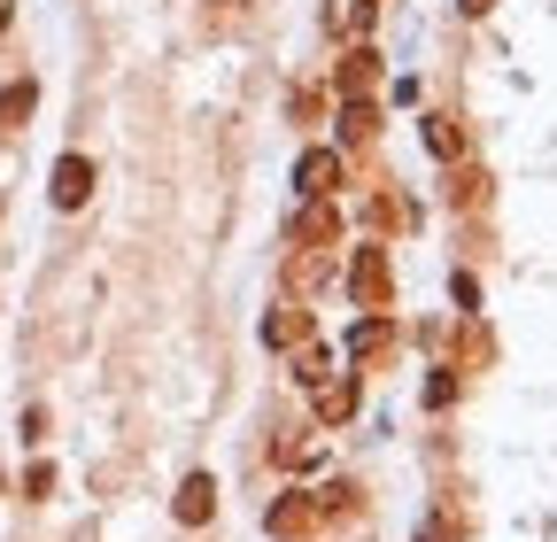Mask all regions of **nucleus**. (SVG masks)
Listing matches in <instances>:
<instances>
[{
	"mask_svg": "<svg viewBox=\"0 0 557 542\" xmlns=\"http://www.w3.org/2000/svg\"><path fill=\"white\" fill-rule=\"evenodd\" d=\"M278 280H287V295H318V287H333V248H295L287 263H278Z\"/></svg>",
	"mask_w": 557,
	"mask_h": 542,
	"instance_id": "nucleus-5",
	"label": "nucleus"
},
{
	"mask_svg": "<svg viewBox=\"0 0 557 542\" xmlns=\"http://www.w3.org/2000/svg\"><path fill=\"white\" fill-rule=\"evenodd\" d=\"M302 342H318V318H310L302 303L263 310V349H302Z\"/></svg>",
	"mask_w": 557,
	"mask_h": 542,
	"instance_id": "nucleus-4",
	"label": "nucleus"
},
{
	"mask_svg": "<svg viewBox=\"0 0 557 542\" xmlns=\"http://www.w3.org/2000/svg\"><path fill=\"white\" fill-rule=\"evenodd\" d=\"M341 140L348 148H372L380 140V101H341Z\"/></svg>",
	"mask_w": 557,
	"mask_h": 542,
	"instance_id": "nucleus-12",
	"label": "nucleus"
},
{
	"mask_svg": "<svg viewBox=\"0 0 557 542\" xmlns=\"http://www.w3.org/2000/svg\"><path fill=\"white\" fill-rule=\"evenodd\" d=\"M348 295H357V310H387L395 303V263H387L380 241L348 256Z\"/></svg>",
	"mask_w": 557,
	"mask_h": 542,
	"instance_id": "nucleus-1",
	"label": "nucleus"
},
{
	"mask_svg": "<svg viewBox=\"0 0 557 542\" xmlns=\"http://www.w3.org/2000/svg\"><path fill=\"white\" fill-rule=\"evenodd\" d=\"M395 349V325H387V310H372V318H357L348 325V357L357 365H372V357H387Z\"/></svg>",
	"mask_w": 557,
	"mask_h": 542,
	"instance_id": "nucleus-9",
	"label": "nucleus"
},
{
	"mask_svg": "<svg viewBox=\"0 0 557 542\" xmlns=\"http://www.w3.org/2000/svg\"><path fill=\"white\" fill-rule=\"evenodd\" d=\"M380 94V54L372 47H348L341 54V101H372Z\"/></svg>",
	"mask_w": 557,
	"mask_h": 542,
	"instance_id": "nucleus-8",
	"label": "nucleus"
},
{
	"mask_svg": "<svg viewBox=\"0 0 557 542\" xmlns=\"http://www.w3.org/2000/svg\"><path fill=\"white\" fill-rule=\"evenodd\" d=\"M310 395H318V427H341L348 411H357V380H348V372H333V380H318Z\"/></svg>",
	"mask_w": 557,
	"mask_h": 542,
	"instance_id": "nucleus-11",
	"label": "nucleus"
},
{
	"mask_svg": "<svg viewBox=\"0 0 557 542\" xmlns=\"http://www.w3.org/2000/svg\"><path fill=\"white\" fill-rule=\"evenodd\" d=\"M47 489H54V465H32V472H24V496H32V504H39V496H47Z\"/></svg>",
	"mask_w": 557,
	"mask_h": 542,
	"instance_id": "nucleus-21",
	"label": "nucleus"
},
{
	"mask_svg": "<svg viewBox=\"0 0 557 542\" xmlns=\"http://www.w3.org/2000/svg\"><path fill=\"white\" fill-rule=\"evenodd\" d=\"M457 403V365H434L426 372V411H449Z\"/></svg>",
	"mask_w": 557,
	"mask_h": 542,
	"instance_id": "nucleus-17",
	"label": "nucleus"
},
{
	"mask_svg": "<svg viewBox=\"0 0 557 542\" xmlns=\"http://www.w3.org/2000/svg\"><path fill=\"white\" fill-rule=\"evenodd\" d=\"M47 194H54V210H86V194H94V163H86V156H62V163H54V178H47Z\"/></svg>",
	"mask_w": 557,
	"mask_h": 542,
	"instance_id": "nucleus-6",
	"label": "nucleus"
},
{
	"mask_svg": "<svg viewBox=\"0 0 557 542\" xmlns=\"http://www.w3.org/2000/svg\"><path fill=\"white\" fill-rule=\"evenodd\" d=\"M209 512H218V481H209V472H186L178 496H171V519H178V527H201Z\"/></svg>",
	"mask_w": 557,
	"mask_h": 542,
	"instance_id": "nucleus-7",
	"label": "nucleus"
},
{
	"mask_svg": "<svg viewBox=\"0 0 557 542\" xmlns=\"http://www.w3.org/2000/svg\"><path fill=\"white\" fill-rule=\"evenodd\" d=\"M32 109H39V86H32V78H16L9 94H0V132H16Z\"/></svg>",
	"mask_w": 557,
	"mask_h": 542,
	"instance_id": "nucleus-15",
	"label": "nucleus"
},
{
	"mask_svg": "<svg viewBox=\"0 0 557 542\" xmlns=\"http://www.w3.org/2000/svg\"><path fill=\"white\" fill-rule=\"evenodd\" d=\"M449 201H457V210H480V201H487V171H465V178L449 186Z\"/></svg>",
	"mask_w": 557,
	"mask_h": 542,
	"instance_id": "nucleus-18",
	"label": "nucleus"
},
{
	"mask_svg": "<svg viewBox=\"0 0 557 542\" xmlns=\"http://www.w3.org/2000/svg\"><path fill=\"white\" fill-rule=\"evenodd\" d=\"M341 178H348V163H341L333 148H310V156L295 163V186H302V194H333Z\"/></svg>",
	"mask_w": 557,
	"mask_h": 542,
	"instance_id": "nucleus-10",
	"label": "nucleus"
},
{
	"mask_svg": "<svg viewBox=\"0 0 557 542\" xmlns=\"http://www.w3.org/2000/svg\"><path fill=\"white\" fill-rule=\"evenodd\" d=\"M325 24H333V32H348V39H364V32L380 24V0H333Z\"/></svg>",
	"mask_w": 557,
	"mask_h": 542,
	"instance_id": "nucleus-13",
	"label": "nucleus"
},
{
	"mask_svg": "<svg viewBox=\"0 0 557 542\" xmlns=\"http://www.w3.org/2000/svg\"><path fill=\"white\" fill-rule=\"evenodd\" d=\"M318 519H325V512H318V489H295V496H278V504L263 512V527H271L278 542H302Z\"/></svg>",
	"mask_w": 557,
	"mask_h": 542,
	"instance_id": "nucleus-3",
	"label": "nucleus"
},
{
	"mask_svg": "<svg viewBox=\"0 0 557 542\" xmlns=\"http://www.w3.org/2000/svg\"><path fill=\"white\" fill-rule=\"evenodd\" d=\"M302 387H318V380H333V357L318 349V342H302V372H295Z\"/></svg>",
	"mask_w": 557,
	"mask_h": 542,
	"instance_id": "nucleus-19",
	"label": "nucleus"
},
{
	"mask_svg": "<svg viewBox=\"0 0 557 542\" xmlns=\"http://www.w3.org/2000/svg\"><path fill=\"white\" fill-rule=\"evenodd\" d=\"M278 457H287V465H310V457H318V434H295V442H278Z\"/></svg>",
	"mask_w": 557,
	"mask_h": 542,
	"instance_id": "nucleus-20",
	"label": "nucleus"
},
{
	"mask_svg": "<svg viewBox=\"0 0 557 542\" xmlns=\"http://www.w3.org/2000/svg\"><path fill=\"white\" fill-rule=\"evenodd\" d=\"M457 9H465V16H487V9H496V0H457Z\"/></svg>",
	"mask_w": 557,
	"mask_h": 542,
	"instance_id": "nucleus-24",
	"label": "nucleus"
},
{
	"mask_svg": "<svg viewBox=\"0 0 557 542\" xmlns=\"http://www.w3.org/2000/svg\"><path fill=\"white\" fill-rule=\"evenodd\" d=\"M449 295H457V310H472V303H480V280H472V271H457V280H449Z\"/></svg>",
	"mask_w": 557,
	"mask_h": 542,
	"instance_id": "nucleus-22",
	"label": "nucleus"
},
{
	"mask_svg": "<svg viewBox=\"0 0 557 542\" xmlns=\"http://www.w3.org/2000/svg\"><path fill=\"white\" fill-rule=\"evenodd\" d=\"M364 218H372V233H395V225H410V210H403L395 194H372V201H364Z\"/></svg>",
	"mask_w": 557,
	"mask_h": 542,
	"instance_id": "nucleus-16",
	"label": "nucleus"
},
{
	"mask_svg": "<svg viewBox=\"0 0 557 542\" xmlns=\"http://www.w3.org/2000/svg\"><path fill=\"white\" fill-rule=\"evenodd\" d=\"M426 156H442V163L465 156V124L457 116H426Z\"/></svg>",
	"mask_w": 557,
	"mask_h": 542,
	"instance_id": "nucleus-14",
	"label": "nucleus"
},
{
	"mask_svg": "<svg viewBox=\"0 0 557 542\" xmlns=\"http://www.w3.org/2000/svg\"><path fill=\"white\" fill-rule=\"evenodd\" d=\"M418 542H457V534H449V527L434 519V527H418Z\"/></svg>",
	"mask_w": 557,
	"mask_h": 542,
	"instance_id": "nucleus-23",
	"label": "nucleus"
},
{
	"mask_svg": "<svg viewBox=\"0 0 557 542\" xmlns=\"http://www.w3.org/2000/svg\"><path fill=\"white\" fill-rule=\"evenodd\" d=\"M9 16H16V0H0V32H9Z\"/></svg>",
	"mask_w": 557,
	"mask_h": 542,
	"instance_id": "nucleus-25",
	"label": "nucleus"
},
{
	"mask_svg": "<svg viewBox=\"0 0 557 542\" xmlns=\"http://www.w3.org/2000/svg\"><path fill=\"white\" fill-rule=\"evenodd\" d=\"M287 241H295V248H341V201H333V194H302Z\"/></svg>",
	"mask_w": 557,
	"mask_h": 542,
	"instance_id": "nucleus-2",
	"label": "nucleus"
}]
</instances>
